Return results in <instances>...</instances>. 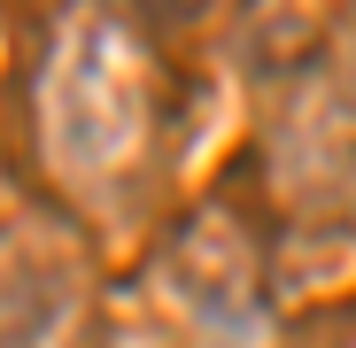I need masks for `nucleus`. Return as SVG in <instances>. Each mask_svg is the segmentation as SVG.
<instances>
[{
    "mask_svg": "<svg viewBox=\"0 0 356 348\" xmlns=\"http://www.w3.org/2000/svg\"><path fill=\"white\" fill-rule=\"evenodd\" d=\"M302 132L325 140V147H356V0H348V16L333 24L318 70L302 85Z\"/></svg>",
    "mask_w": 356,
    "mask_h": 348,
    "instance_id": "nucleus-3",
    "label": "nucleus"
},
{
    "mask_svg": "<svg viewBox=\"0 0 356 348\" xmlns=\"http://www.w3.org/2000/svg\"><path fill=\"white\" fill-rule=\"evenodd\" d=\"M163 286L170 302L209 333H248L264 310V263L256 240L232 209H194L163 248Z\"/></svg>",
    "mask_w": 356,
    "mask_h": 348,
    "instance_id": "nucleus-2",
    "label": "nucleus"
},
{
    "mask_svg": "<svg viewBox=\"0 0 356 348\" xmlns=\"http://www.w3.org/2000/svg\"><path fill=\"white\" fill-rule=\"evenodd\" d=\"M39 163L70 194H108L155 140V63L132 16L70 0L31 78Z\"/></svg>",
    "mask_w": 356,
    "mask_h": 348,
    "instance_id": "nucleus-1",
    "label": "nucleus"
},
{
    "mask_svg": "<svg viewBox=\"0 0 356 348\" xmlns=\"http://www.w3.org/2000/svg\"><path fill=\"white\" fill-rule=\"evenodd\" d=\"M101 8L132 16V24H147V31H194V24L217 16V0H101Z\"/></svg>",
    "mask_w": 356,
    "mask_h": 348,
    "instance_id": "nucleus-4",
    "label": "nucleus"
}]
</instances>
